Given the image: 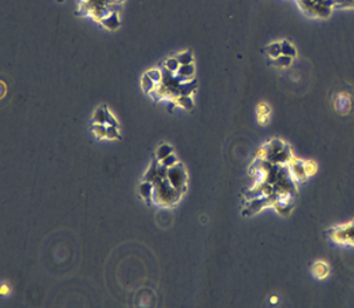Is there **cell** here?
<instances>
[{"label": "cell", "mask_w": 354, "mask_h": 308, "mask_svg": "<svg viewBox=\"0 0 354 308\" xmlns=\"http://www.w3.org/2000/svg\"><path fill=\"white\" fill-rule=\"evenodd\" d=\"M126 0H77L76 14L89 18L103 30L114 32L121 26V8Z\"/></svg>", "instance_id": "obj_1"}, {"label": "cell", "mask_w": 354, "mask_h": 308, "mask_svg": "<svg viewBox=\"0 0 354 308\" xmlns=\"http://www.w3.org/2000/svg\"><path fill=\"white\" fill-rule=\"evenodd\" d=\"M294 157L295 156L291 153L290 147L286 142H283L282 139L274 138L260 148V156L258 158L266 159L274 164H289Z\"/></svg>", "instance_id": "obj_2"}, {"label": "cell", "mask_w": 354, "mask_h": 308, "mask_svg": "<svg viewBox=\"0 0 354 308\" xmlns=\"http://www.w3.org/2000/svg\"><path fill=\"white\" fill-rule=\"evenodd\" d=\"M326 237L333 244L354 249V219L326 229Z\"/></svg>", "instance_id": "obj_3"}, {"label": "cell", "mask_w": 354, "mask_h": 308, "mask_svg": "<svg viewBox=\"0 0 354 308\" xmlns=\"http://www.w3.org/2000/svg\"><path fill=\"white\" fill-rule=\"evenodd\" d=\"M181 192L171 186L167 178L160 179L154 183V195L153 199L156 203L162 205H174L180 199Z\"/></svg>", "instance_id": "obj_4"}, {"label": "cell", "mask_w": 354, "mask_h": 308, "mask_svg": "<svg viewBox=\"0 0 354 308\" xmlns=\"http://www.w3.org/2000/svg\"><path fill=\"white\" fill-rule=\"evenodd\" d=\"M290 174L297 183L306 182V180L314 176L317 171V164L312 161H304L294 157L288 164Z\"/></svg>", "instance_id": "obj_5"}, {"label": "cell", "mask_w": 354, "mask_h": 308, "mask_svg": "<svg viewBox=\"0 0 354 308\" xmlns=\"http://www.w3.org/2000/svg\"><path fill=\"white\" fill-rule=\"evenodd\" d=\"M167 179L171 184V186L177 191L182 193L187 187V172H185L182 164L177 163L176 165L169 167L167 171Z\"/></svg>", "instance_id": "obj_6"}, {"label": "cell", "mask_w": 354, "mask_h": 308, "mask_svg": "<svg viewBox=\"0 0 354 308\" xmlns=\"http://www.w3.org/2000/svg\"><path fill=\"white\" fill-rule=\"evenodd\" d=\"M310 272L312 274V277L317 281H325L330 277L331 274V266L326 261L324 260H318L312 263Z\"/></svg>", "instance_id": "obj_7"}, {"label": "cell", "mask_w": 354, "mask_h": 308, "mask_svg": "<svg viewBox=\"0 0 354 308\" xmlns=\"http://www.w3.org/2000/svg\"><path fill=\"white\" fill-rule=\"evenodd\" d=\"M352 107V100L347 93L340 92L336 99V109L341 114H347Z\"/></svg>", "instance_id": "obj_8"}, {"label": "cell", "mask_w": 354, "mask_h": 308, "mask_svg": "<svg viewBox=\"0 0 354 308\" xmlns=\"http://www.w3.org/2000/svg\"><path fill=\"white\" fill-rule=\"evenodd\" d=\"M110 109L106 105H102L94 110L92 116V123H99V125H106L108 122V116Z\"/></svg>", "instance_id": "obj_9"}, {"label": "cell", "mask_w": 354, "mask_h": 308, "mask_svg": "<svg viewBox=\"0 0 354 308\" xmlns=\"http://www.w3.org/2000/svg\"><path fill=\"white\" fill-rule=\"evenodd\" d=\"M139 193L140 195H141V198H143L146 201H149L150 199H153L154 184L150 182H147V180H143L139 186Z\"/></svg>", "instance_id": "obj_10"}, {"label": "cell", "mask_w": 354, "mask_h": 308, "mask_svg": "<svg viewBox=\"0 0 354 308\" xmlns=\"http://www.w3.org/2000/svg\"><path fill=\"white\" fill-rule=\"evenodd\" d=\"M257 114H258L259 123H260V125H262V126L267 125V123H268V121H269V116H270L269 106L266 105V104H260L258 106Z\"/></svg>", "instance_id": "obj_11"}, {"label": "cell", "mask_w": 354, "mask_h": 308, "mask_svg": "<svg viewBox=\"0 0 354 308\" xmlns=\"http://www.w3.org/2000/svg\"><path fill=\"white\" fill-rule=\"evenodd\" d=\"M180 67H181V63L180 61L177 60L176 56L168 57V59L164 60L162 63V69L167 70V71L172 72V73H176L177 70L180 69Z\"/></svg>", "instance_id": "obj_12"}, {"label": "cell", "mask_w": 354, "mask_h": 308, "mask_svg": "<svg viewBox=\"0 0 354 308\" xmlns=\"http://www.w3.org/2000/svg\"><path fill=\"white\" fill-rule=\"evenodd\" d=\"M172 153H174V148L164 143V145H161L158 148V149H156V154H155L156 161H159V162L162 161L163 158H166L167 156H169Z\"/></svg>", "instance_id": "obj_13"}, {"label": "cell", "mask_w": 354, "mask_h": 308, "mask_svg": "<svg viewBox=\"0 0 354 308\" xmlns=\"http://www.w3.org/2000/svg\"><path fill=\"white\" fill-rule=\"evenodd\" d=\"M280 43H281L282 55L289 56V57H293V59H295L296 55H297V50H296V48L293 46V44H291L289 41H287V40L280 41Z\"/></svg>", "instance_id": "obj_14"}, {"label": "cell", "mask_w": 354, "mask_h": 308, "mask_svg": "<svg viewBox=\"0 0 354 308\" xmlns=\"http://www.w3.org/2000/svg\"><path fill=\"white\" fill-rule=\"evenodd\" d=\"M176 106H180L184 109H191L193 107V100L191 96H180L174 100Z\"/></svg>", "instance_id": "obj_15"}, {"label": "cell", "mask_w": 354, "mask_h": 308, "mask_svg": "<svg viewBox=\"0 0 354 308\" xmlns=\"http://www.w3.org/2000/svg\"><path fill=\"white\" fill-rule=\"evenodd\" d=\"M266 51H267V55H268L271 60L277 59L279 56H281V55H282V51H281V43H280V42H273V43H270L269 46H267Z\"/></svg>", "instance_id": "obj_16"}, {"label": "cell", "mask_w": 354, "mask_h": 308, "mask_svg": "<svg viewBox=\"0 0 354 308\" xmlns=\"http://www.w3.org/2000/svg\"><path fill=\"white\" fill-rule=\"evenodd\" d=\"M141 88L143 90V92L149 94L150 92H153L156 88V83L150 79L146 73H143V76L141 78Z\"/></svg>", "instance_id": "obj_17"}, {"label": "cell", "mask_w": 354, "mask_h": 308, "mask_svg": "<svg viewBox=\"0 0 354 308\" xmlns=\"http://www.w3.org/2000/svg\"><path fill=\"white\" fill-rule=\"evenodd\" d=\"M92 131L98 138H106V136H108V125H99V123H93Z\"/></svg>", "instance_id": "obj_18"}, {"label": "cell", "mask_w": 354, "mask_h": 308, "mask_svg": "<svg viewBox=\"0 0 354 308\" xmlns=\"http://www.w3.org/2000/svg\"><path fill=\"white\" fill-rule=\"evenodd\" d=\"M145 73L148 77L150 78L151 80L155 81L156 84L162 83V79H163L162 70H160V69H150V70H148V71H146Z\"/></svg>", "instance_id": "obj_19"}, {"label": "cell", "mask_w": 354, "mask_h": 308, "mask_svg": "<svg viewBox=\"0 0 354 308\" xmlns=\"http://www.w3.org/2000/svg\"><path fill=\"white\" fill-rule=\"evenodd\" d=\"M176 57L177 60L180 61L181 65L193 63V54L190 50H184L182 52H180V54L176 55Z\"/></svg>", "instance_id": "obj_20"}, {"label": "cell", "mask_w": 354, "mask_h": 308, "mask_svg": "<svg viewBox=\"0 0 354 308\" xmlns=\"http://www.w3.org/2000/svg\"><path fill=\"white\" fill-rule=\"evenodd\" d=\"M293 60H294L293 57L281 55V56H279L277 59L273 60V62L280 68H288L291 63H293Z\"/></svg>", "instance_id": "obj_21"}, {"label": "cell", "mask_w": 354, "mask_h": 308, "mask_svg": "<svg viewBox=\"0 0 354 308\" xmlns=\"http://www.w3.org/2000/svg\"><path fill=\"white\" fill-rule=\"evenodd\" d=\"M160 163H161L163 166H166L167 169H169V167H172L174 165H176V164L179 162H177V157L174 155V153H172L169 156H167L166 158H163L162 161H160Z\"/></svg>", "instance_id": "obj_22"}, {"label": "cell", "mask_w": 354, "mask_h": 308, "mask_svg": "<svg viewBox=\"0 0 354 308\" xmlns=\"http://www.w3.org/2000/svg\"><path fill=\"white\" fill-rule=\"evenodd\" d=\"M119 137H120V133H119V127L108 126V136H106V138L116 139Z\"/></svg>", "instance_id": "obj_23"}, {"label": "cell", "mask_w": 354, "mask_h": 308, "mask_svg": "<svg viewBox=\"0 0 354 308\" xmlns=\"http://www.w3.org/2000/svg\"><path fill=\"white\" fill-rule=\"evenodd\" d=\"M270 302H271V303H274V305H275V303H277V302H279V299H277V297H271V299H270Z\"/></svg>", "instance_id": "obj_24"}, {"label": "cell", "mask_w": 354, "mask_h": 308, "mask_svg": "<svg viewBox=\"0 0 354 308\" xmlns=\"http://www.w3.org/2000/svg\"><path fill=\"white\" fill-rule=\"evenodd\" d=\"M59 2H60V3H62V2H64V0H59Z\"/></svg>", "instance_id": "obj_25"}]
</instances>
